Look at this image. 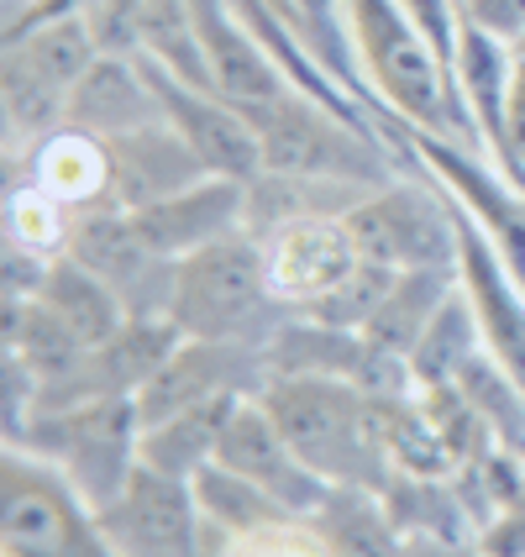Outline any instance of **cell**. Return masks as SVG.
Wrapping results in <instances>:
<instances>
[{
  "label": "cell",
  "instance_id": "1",
  "mask_svg": "<svg viewBox=\"0 0 525 557\" xmlns=\"http://www.w3.org/2000/svg\"><path fill=\"white\" fill-rule=\"evenodd\" d=\"M263 410L289 436V447L332 484H358L384 495L395 479L389 436H384V395H368L352 379L321 373H268L258 389Z\"/></svg>",
  "mask_w": 525,
  "mask_h": 557
},
{
  "label": "cell",
  "instance_id": "2",
  "mask_svg": "<svg viewBox=\"0 0 525 557\" xmlns=\"http://www.w3.org/2000/svg\"><path fill=\"white\" fill-rule=\"evenodd\" d=\"M352 16V42L368 74L373 95L389 116L410 126H426L436 137H452L473 153H484V137L467 116L458 74L436 53V42L415 27V16L400 0H347Z\"/></svg>",
  "mask_w": 525,
  "mask_h": 557
},
{
  "label": "cell",
  "instance_id": "3",
  "mask_svg": "<svg viewBox=\"0 0 525 557\" xmlns=\"http://www.w3.org/2000/svg\"><path fill=\"white\" fill-rule=\"evenodd\" d=\"M174 326L185 337L205 342H237V347H268L278 326L289 321V306L268 284L263 243L252 232H232L211 248L179 258L174 278Z\"/></svg>",
  "mask_w": 525,
  "mask_h": 557
},
{
  "label": "cell",
  "instance_id": "4",
  "mask_svg": "<svg viewBox=\"0 0 525 557\" xmlns=\"http://www.w3.org/2000/svg\"><path fill=\"white\" fill-rule=\"evenodd\" d=\"M95 59H100V48H95L85 11L5 32V48H0V111H5L11 153H22L42 132L63 126L68 100H74V90L90 74Z\"/></svg>",
  "mask_w": 525,
  "mask_h": 557
},
{
  "label": "cell",
  "instance_id": "5",
  "mask_svg": "<svg viewBox=\"0 0 525 557\" xmlns=\"http://www.w3.org/2000/svg\"><path fill=\"white\" fill-rule=\"evenodd\" d=\"M5 447L37 453L42 463L59 468L95 510H105L142 463V410H137V395L42 410L16 436H5Z\"/></svg>",
  "mask_w": 525,
  "mask_h": 557
},
{
  "label": "cell",
  "instance_id": "6",
  "mask_svg": "<svg viewBox=\"0 0 525 557\" xmlns=\"http://www.w3.org/2000/svg\"><path fill=\"white\" fill-rule=\"evenodd\" d=\"M0 553L5 557H122L100 510L53 463L5 447L0 463Z\"/></svg>",
  "mask_w": 525,
  "mask_h": 557
},
{
  "label": "cell",
  "instance_id": "7",
  "mask_svg": "<svg viewBox=\"0 0 525 557\" xmlns=\"http://www.w3.org/2000/svg\"><path fill=\"white\" fill-rule=\"evenodd\" d=\"M341 221L368 263L400 269V274L404 269H458V211L426 169L358 195L341 211Z\"/></svg>",
  "mask_w": 525,
  "mask_h": 557
},
{
  "label": "cell",
  "instance_id": "8",
  "mask_svg": "<svg viewBox=\"0 0 525 557\" xmlns=\"http://www.w3.org/2000/svg\"><path fill=\"white\" fill-rule=\"evenodd\" d=\"M63 252L85 263L126 306V315H168L174 306L179 258L158 252L132 211H79Z\"/></svg>",
  "mask_w": 525,
  "mask_h": 557
},
{
  "label": "cell",
  "instance_id": "9",
  "mask_svg": "<svg viewBox=\"0 0 525 557\" xmlns=\"http://www.w3.org/2000/svg\"><path fill=\"white\" fill-rule=\"evenodd\" d=\"M137 63H142V74H148V85H153V100H158V111H163V122L185 137L189 153L200 158L211 174H221V180H258V174H263V137H258V126H252L232 100H221L216 90L168 74V69L153 63L148 53H137Z\"/></svg>",
  "mask_w": 525,
  "mask_h": 557
},
{
  "label": "cell",
  "instance_id": "10",
  "mask_svg": "<svg viewBox=\"0 0 525 557\" xmlns=\"http://www.w3.org/2000/svg\"><path fill=\"white\" fill-rule=\"evenodd\" d=\"M100 527L122 557H205V516L195 484L137 463L132 484L100 510Z\"/></svg>",
  "mask_w": 525,
  "mask_h": 557
},
{
  "label": "cell",
  "instance_id": "11",
  "mask_svg": "<svg viewBox=\"0 0 525 557\" xmlns=\"http://www.w3.org/2000/svg\"><path fill=\"white\" fill-rule=\"evenodd\" d=\"M263 243V263H268V284L289 310L310 306L321 295H332L341 278L363 263V252L352 243L347 221L337 211H295L252 232Z\"/></svg>",
  "mask_w": 525,
  "mask_h": 557
},
{
  "label": "cell",
  "instance_id": "12",
  "mask_svg": "<svg viewBox=\"0 0 525 557\" xmlns=\"http://www.w3.org/2000/svg\"><path fill=\"white\" fill-rule=\"evenodd\" d=\"M216 463H226L232 473L252 479L263 495H274L278 505H284L289 516H300V521H310V516L326 505V495H332V479H321V473L289 447V436L278 432V421L263 410L258 395L237 400L226 432H221Z\"/></svg>",
  "mask_w": 525,
  "mask_h": 557
},
{
  "label": "cell",
  "instance_id": "13",
  "mask_svg": "<svg viewBox=\"0 0 525 557\" xmlns=\"http://www.w3.org/2000/svg\"><path fill=\"white\" fill-rule=\"evenodd\" d=\"M452 211H458V278H463V295L478 310L484 347L525 389V284L510 274V263L489 243V232L467 216L463 206H452Z\"/></svg>",
  "mask_w": 525,
  "mask_h": 557
},
{
  "label": "cell",
  "instance_id": "14",
  "mask_svg": "<svg viewBox=\"0 0 525 557\" xmlns=\"http://www.w3.org/2000/svg\"><path fill=\"white\" fill-rule=\"evenodd\" d=\"M268 11H274L284 32L305 48L315 69L347 90L363 111H368L378 132L389 137V148L400 153V143H395V132H400V116H389L384 106H378V95H373L368 74H363V59H358V42H352V16H347V0H263Z\"/></svg>",
  "mask_w": 525,
  "mask_h": 557
},
{
  "label": "cell",
  "instance_id": "15",
  "mask_svg": "<svg viewBox=\"0 0 525 557\" xmlns=\"http://www.w3.org/2000/svg\"><path fill=\"white\" fill-rule=\"evenodd\" d=\"M137 226L148 232V243L168 258H189V252L211 248L232 232H248V180H221L205 174L179 195H163L153 206L132 211Z\"/></svg>",
  "mask_w": 525,
  "mask_h": 557
},
{
  "label": "cell",
  "instance_id": "16",
  "mask_svg": "<svg viewBox=\"0 0 525 557\" xmlns=\"http://www.w3.org/2000/svg\"><path fill=\"white\" fill-rule=\"evenodd\" d=\"M105 153H111V211H142L211 174L168 122L105 137Z\"/></svg>",
  "mask_w": 525,
  "mask_h": 557
},
{
  "label": "cell",
  "instance_id": "17",
  "mask_svg": "<svg viewBox=\"0 0 525 557\" xmlns=\"http://www.w3.org/2000/svg\"><path fill=\"white\" fill-rule=\"evenodd\" d=\"M11 169L16 180L63 200L68 211H111V153H105V137L95 132L63 122L42 132L32 148L11 153Z\"/></svg>",
  "mask_w": 525,
  "mask_h": 557
},
{
  "label": "cell",
  "instance_id": "18",
  "mask_svg": "<svg viewBox=\"0 0 525 557\" xmlns=\"http://www.w3.org/2000/svg\"><path fill=\"white\" fill-rule=\"evenodd\" d=\"M63 122L79 126V132H95V137H122V132L163 122V111H158L142 63L100 53V59L90 63V74L79 79V90L68 100V116H63Z\"/></svg>",
  "mask_w": 525,
  "mask_h": 557
},
{
  "label": "cell",
  "instance_id": "19",
  "mask_svg": "<svg viewBox=\"0 0 525 557\" xmlns=\"http://www.w3.org/2000/svg\"><path fill=\"white\" fill-rule=\"evenodd\" d=\"M515 48L499 42L489 32L458 22V53H452V74H458V90L478 137H484V153L504 163V106H510V79H515Z\"/></svg>",
  "mask_w": 525,
  "mask_h": 557
},
{
  "label": "cell",
  "instance_id": "20",
  "mask_svg": "<svg viewBox=\"0 0 525 557\" xmlns=\"http://www.w3.org/2000/svg\"><path fill=\"white\" fill-rule=\"evenodd\" d=\"M326 557H404V531L395 527L384 495L358 484H332L326 505L305 521Z\"/></svg>",
  "mask_w": 525,
  "mask_h": 557
},
{
  "label": "cell",
  "instance_id": "21",
  "mask_svg": "<svg viewBox=\"0 0 525 557\" xmlns=\"http://www.w3.org/2000/svg\"><path fill=\"white\" fill-rule=\"evenodd\" d=\"M237 400H248V395H216V400L189 405V410L168 416V421L142 426V463L189 484L205 463H216L221 432H226V421H232Z\"/></svg>",
  "mask_w": 525,
  "mask_h": 557
},
{
  "label": "cell",
  "instance_id": "22",
  "mask_svg": "<svg viewBox=\"0 0 525 557\" xmlns=\"http://www.w3.org/2000/svg\"><path fill=\"white\" fill-rule=\"evenodd\" d=\"M452 289H458V269H404V274H395L384 306L373 310L363 337L373 347H384V352H395V358H410L421 332L432 326V315Z\"/></svg>",
  "mask_w": 525,
  "mask_h": 557
},
{
  "label": "cell",
  "instance_id": "23",
  "mask_svg": "<svg viewBox=\"0 0 525 557\" xmlns=\"http://www.w3.org/2000/svg\"><path fill=\"white\" fill-rule=\"evenodd\" d=\"M32 300H42L59 321H68V326L90 342V347H100V342L126 321L122 300H116V295H111V289L85 269V263H74L68 252L48 258V269H42V278H37V295H32Z\"/></svg>",
  "mask_w": 525,
  "mask_h": 557
},
{
  "label": "cell",
  "instance_id": "24",
  "mask_svg": "<svg viewBox=\"0 0 525 557\" xmlns=\"http://www.w3.org/2000/svg\"><path fill=\"white\" fill-rule=\"evenodd\" d=\"M195 499H200V516H205V527L221 531V536H258V531H274V527H289V521H300V516H289L274 495H263L252 479L242 473H232L226 463H205L195 479Z\"/></svg>",
  "mask_w": 525,
  "mask_h": 557
},
{
  "label": "cell",
  "instance_id": "25",
  "mask_svg": "<svg viewBox=\"0 0 525 557\" xmlns=\"http://www.w3.org/2000/svg\"><path fill=\"white\" fill-rule=\"evenodd\" d=\"M484 347V326H478V310L463 295V278L458 289L441 300V310L432 315V326L421 332L415 352H410V373H415V389H436V384H452L463 363Z\"/></svg>",
  "mask_w": 525,
  "mask_h": 557
},
{
  "label": "cell",
  "instance_id": "26",
  "mask_svg": "<svg viewBox=\"0 0 525 557\" xmlns=\"http://www.w3.org/2000/svg\"><path fill=\"white\" fill-rule=\"evenodd\" d=\"M74 216L63 200L42 195L37 185L16 180L11 185V200H5V226H11V243L27 252H42V258H59L68 248V232H74Z\"/></svg>",
  "mask_w": 525,
  "mask_h": 557
},
{
  "label": "cell",
  "instance_id": "27",
  "mask_svg": "<svg viewBox=\"0 0 525 557\" xmlns=\"http://www.w3.org/2000/svg\"><path fill=\"white\" fill-rule=\"evenodd\" d=\"M395 274H400V269H384V263H368V258H363L332 295H321V300L300 306V315L326 321V326H341V332H363V326L373 321V310L384 306V295H389Z\"/></svg>",
  "mask_w": 525,
  "mask_h": 557
},
{
  "label": "cell",
  "instance_id": "28",
  "mask_svg": "<svg viewBox=\"0 0 525 557\" xmlns=\"http://www.w3.org/2000/svg\"><path fill=\"white\" fill-rule=\"evenodd\" d=\"M452 5H458V22L489 32V37L510 42V48H521V37H525V0H452Z\"/></svg>",
  "mask_w": 525,
  "mask_h": 557
},
{
  "label": "cell",
  "instance_id": "29",
  "mask_svg": "<svg viewBox=\"0 0 525 557\" xmlns=\"http://www.w3.org/2000/svg\"><path fill=\"white\" fill-rule=\"evenodd\" d=\"M295 527H300V521L274 527V531H258V536H237V553L232 557H326V547H321L315 531H310V542H300Z\"/></svg>",
  "mask_w": 525,
  "mask_h": 557
},
{
  "label": "cell",
  "instance_id": "30",
  "mask_svg": "<svg viewBox=\"0 0 525 557\" xmlns=\"http://www.w3.org/2000/svg\"><path fill=\"white\" fill-rule=\"evenodd\" d=\"M404 557H489V553L484 547L473 553L467 542H421L415 536V542H404Z\"/></svg>",
  "mask_w": 525,
  "mask_h": 557
},
{
  "label": "cell",
  "instance_id": "31",
  "mask_svg": "<svg viewBox=\"0 0 525 557\" xmlns=\"http://www.w3.org/2000/svg\"><path fill=\"white\" fill-rule=\"evenodd\" d=\"M515 53H521V59H525V37H521V48H515Z\"/></svg>",
  "mask_w": 525,
  "mask_h": 557
}]
</instances>
